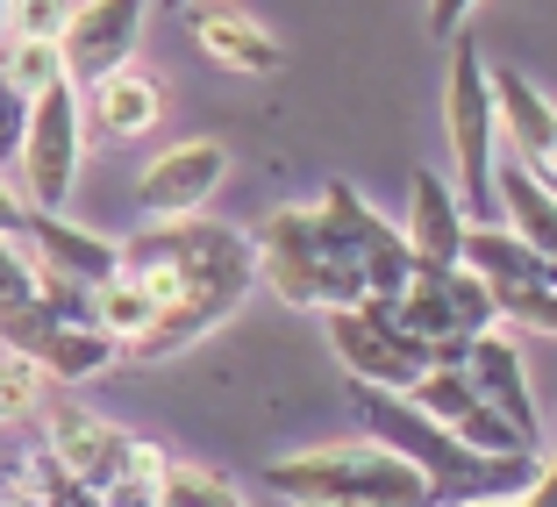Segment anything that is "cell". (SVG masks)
I'll use <instances>...</instances> for the list:
<instances>
[{
  "label": "cell",
  "instance_id": "2",
  "mask_svg": "<svg viewBox=\"0 0 557 507\" xmlns=\"http://www.w3.org/2000/svg\"><path fill=\"white\" fill-rule=\"evenodd\" d=\"M258 486L278 493V500H329V507H414V500H436V486H429L400 450H386L379 436L286 450V458H272L258 472Z\"/></svg>",
  "mask_w": 557,
  "mask_h": 507
},
{
  "label": "cell",
  "instance_id": "9",
  "mask_svg": "<svg viewBox=\"0 0 557 507\" xmlns=\"http://www.w3.org/2000/svg\"><path fill=\"white\" fill-rule=\"evenodd\" d=\"M314 214H322V230L336 236V250L358 264L364 294H400V286L414 279V250H408V236H400V222H386L358 186L336 180L322 200H314Z\"/></svg>",
  "mask_w": 557,
  "mask_h": 507
},
{
  "label": "cell",
  "instance_id": "14",
  "mask_svg": "<svg viewBox=\"0 0 557 507\" xmlns=\"http://www.w3.org/2000/svg\"><path fill=\"white\" fill-rule=\"evenodd\" d=\"M458 364H465V379H472V393L486 400V408H500L529 443L543 436L536 393H529V358H522V344H515L500 322H493V329H472V336H465V358H458Z\"/></svg>",
  "mask_w": 557,
  "mask_h": 507
},
{
  "label": "cell",
  "instance_id": "18",
  "mask_svg": "<svg viewBox=\"0 0 557 507\" xmlns=\"http://www.w3.org/2000/svg\"><path fill=\"white\" fill-rule=\"evenodd\" d=\"M29 258H36V272H65V279H79V286H100V279L122 264V244L115 236H94V230H79V222H65V208H29Z\"/></svg>",
  "mask_w": 557,
  "mask_h": 507
},
{
  "label": "cell",
  "instance_id": "26",
  "mask_svg": "<svg viewBox=\"0 0 557 507\" xmlns=\"http://www.w3.org/2000/svg\"><path fill=\"white\" fill-rule=\"evenodd\" d=\"M36 294V258L29 244H15V236H0V308H15V300Z\"/></svg>",
  "mask_w": 557,
  "mask_h": 507
},
{
  "label": "cell",
  "instance_id": "16",
  "mask_svg": "<svg viewBox=\"0 0 557 507\" xmlns=\"http://www.w3.org/2000/svg\"><path fill=\"white\" fill-rule=\"evenodd\" d=\"M79 94H86V122H94L108 144H144V136H158V122H164V79L144 65V58L100 72V79L79 86Z\"/></svg>",
  "mask_w": 557,
  "mask_h": 507
},
{
  "label": "cell",
  "instance_id": "23",
  "mask_svg": "<svg viewBox=\"0 0 557 507\" xmlns=\"http://www.w3.org/2000/svg\"><path fill=\"white\" fill-rule=\"evenodd\" d=\"M164 458H172V450H164V443H150V436H129V458H122V472L108 479V493H100V500L108 507H129V500H158V472H164Z\"/></svg>",
  "mask_w": 557,
  "mask_h": 507
},
{
  "label": "cell",
  "instance_id": "29",
  "mask_svg": "<svg viewBox=\"0 0 557 507\" xmlns=\"http://www.w3.org/2000/svg\"><path fill=\"white\" fill-rule=\"evenodd\" d=\"M22 230H29V200L0 180V236H22Z\"/></svg>",
  "mask_w": 557,
  "mask_h": 507
},
{
  "label": "cell",
  "instance_id": "12",
  "mask_svg": "<svg viewBox=\"0 0 557 507\" xmlns=\"http://www.w3.org/2000/svg\"><path fill=\"white\" fill-rule=\"evenodd\" d=\"M36 429H44V450L65 465L94 500L108 493V479L129 458V429H115L108 415L79 408V400H44V408H36Z\"/></svg>",
  "mask_w": 557,
  "mask_h": 507
},
{
  "label": "cell",
  "instance_id": "11",
  "mask_svg": "<svg viewBox=\"0 0 557 507\" xmlns=\"http://www.w3.org/2000/svg\"><path fill=\"white\" fill-rule=\"evenodd\" d=\"M230 180V144L214 136H186V144H164L158 158L136 172V208L158 222V214H200Z\"/></svg>",
  "mask_w": 557,
  "mask_h": 507
},
{
  "label": "cell",
  "instance_id": "13",
  "mask_svg": "<svg viewBox=\"0 0 557 507\" xmlns=\"http://www.w3.org/2000/svg\"><path fill=\"white\" fill-rule=\"evenodd\" d=\"M486 94H493V136H500L529 172L550 180V164H557V108H550V94L515 65H486Z\"/></svg>",
  "mask_w": 557,
  "mask_h": 507
},
{
  "label": "cell",
  "instance_id": "1",
  "mask_svg": "<svg viewBox=\"0 0 557 507\" xmlns=\"http://www.w3.org/2000/svg\"><path fill=\"white\" fill-rule=\"evenodd\" d=\"M136 286L150 294V322L136 329L122 358L129 364H164L180 350L208 344L222 322H236V308L258 286V244L230 222L200 214H158L144 236L122 244V264Z\"/></svg>",
  "mask_w": 557,
  "mask_h": 507
},
{
  "label": "cell",
  "instance_id": "22",
  "mask_svg": "<svg viewBox=\"0 0 557 507\" xmlns=\"http://www.w3.org/2000/svg\"><path fill=\"white\" fill-rule=\"evenodd\" d=\"M50 400V379L36 372L22 350H0V429H22L36 422V408Z\"/></svg>",
  "mask_w": 557,
  "mask_h": 507
},
{
  "label": "cell",
  "instance_id": "6",
  "mask_svg": "<svg viewBox=\"0 0 557 507\" xmlns=\"http://www.w3.org/2000/svg\"><path fill=\"white\" fill-rule=\"evenodd\" d=\"M0 350H22L50 386H86V379H108L122 364L115 336L94 314H58L36 294L15 300V308H0Z\"/></svg>",
  "mask_w": 557,
  "mask_h": 507
},
{
  "label": "cell",
  "instance_id": "8",
  "mask_svg": "<svg viewBox=\"0 0 557 507\" xmlns=\"http://www.w3.org/2000/svg\"><path fill=\"white\" fill-rule=\"evenodd\" d=\"M322 322H329V350H336V364H344L358 386H408V379L429 364V344L400 322V308L386 294L322 308Z\"/></svg>",
  "mask_w": 557,
  "mask_h": 507
},
{
  "label": "cell",
  "instance_id": "10",
  "mask_svg": "<svg viewBox=\"0 0 557 507\" xmlns=\"http://www.w3.org/2000/svg\"><path fill=\"white\" fill-rule=\"evenodd\" d=\"M144 29H150V0H72L58 50H65V79L94 86L100 72L144 58Z\"/></svg>",
  "mask_w": 557,
  "mask_h": 507
},
{
  "label": "cell",
  "instance_id": "20",
  "mask_svg": "<svg viewBox=\"0 0 557 507\" xmlns=\"http://www.w3.org/2000/svg\"><path fill=\"white\" fill-rule=\"evenodd\" d=\"M244 486L222 479L214 465H194V458H164L158 472V507H236Z\"/></svg>",
  "mask_w": 557,
  "mask_h": 507
},
{
  "label": "cell",
  "instance_id": "15",
  "mask_svg": "<svg viewBox=\"0 0 557 507\" xmlns=\"http://www.w3.org/2000/svg\"><path fill=\"white\" fill-rule=\"evenodd\" d=\"M186 36H194V50L208 65L236 72V79H272V72L286 65V44H278L250 8H200L194 0V8H186Z\"/></svg>",
  "mask_w": 557,
  "mask_h": 507
},
{
  "label": "cell",
  "instance_id": "25",
  "mask_svg": "<svg viewBox=\"0 0 557 507\" xmlns=\"http://www.w3.org/2000/svg\"><path fill=\"white\" fill-rule=\"evenodd\" d=\"M65 8H72V0H8L0 36H58V29H65Z\"/></svg>",
  "mask_w": 557,
  "mask_h": 507
},
{
  "label": "cell",
  "instance_id": "27",
  "mask_svg": "<svg viewBox=\"0 0 557 507\" xmlns=\"http://www.w3.org/2000/svg\"><path fill=\"white\" fill-rule=\"evenodd\" d=\"M22 122H29V94H22L8 72H0V164L15 158V144H22Z\"/></svg>",
  "mask_w": 557,
  "mask_h": 507
},
{
  "label": "cell",
  "instance_id": "24",
  "mask_svg": "<svg viewBox=\"0 0 557 507\" xmlns=\"http://www.w3.org/2000/svg\"><path fill=\"white\" fill-rule=\"evenodd\" d=\"M443 300H450V314H458L465 336L500 322V314H493V294L479 286V272H465V264H443Z\"/></svg>",
  "mask_w": 557,
  "mask_h": 507
},
{
  "label": "cell",
  "instance_id": "17",
  "mask_svg": "<svg viewBox=\"0 0 557 507\" xmlns=\"http://www.w3.org/2000/svg\"><path fill=\"white\" fill-rule=\"evenodd\" d=\"M465 222H472V208L458 200V186L422 164V172L408 180V222H400V236H408L414 264H422V272H443V264H458V236H465Z\"/></svg>",
  "mask_w": 557,
  "mask_h": 507
},
{
  "label": "cell",
  "instance_id": "7",
  "mask_svg": "<svg viewBox=\"0 0 557 507\" xmlns=\"http://www.w3.org/2000/svg\"><path fill=\"white\" fill-rule=\"evenodd\" d=\"M443 136H450V186H458L465 208H479L493 186V158H500V136H493V94H486V58H479L472 36H450V65H443Z\"/></svg>",
  "mask_w": 557,
  "mask_h": 507
},
{
  "label": "cell",
  "instance_id": "30",
  "mask_svg": "<svg viewBox=\"0 0 557 507\" xmlns=\"http://www.w3.org/2000/svg\"><path fill=\"white\" fill-rule=\"evenodd\" d=\"M164 8H194V0H164Z\"/></svg>",
  "mask_w": 557,
  "mask_h": 507
},
{
  "label": "cell",
  "instance_id": "4",
  "mask_svg": "<svg viewBox=\"0 0 557 507\" xmlns=\"http://www.w3.org/2000/svg\"><path fill=\"white\" fill-rule=\"evenodd\" d=\"M86 94L72 79H50L29 94V122H22V144H15V164H22V186L15 194L29 208H72L79 194V172H86Z\"/></svg>",
  "mask_w": 557,
  "mask_h": 507
},
{
  "label": "cell",
  "instance_id": "28",
  "mask_svg": "<svg viewBox=\"0 0 557 507\" xmlns=\"http://www.w3.org/2000/svg\"><path fill=\"white\" fill-rule=\"evenodd\" d=\"M472 15H479V0H429V36H436V44H450V36H458Z\"/></svg>",
  "mask_w": 557,
  "mask_h": 507
},
{
  "label": "cell",
  "instance_id": "5",
  "mask_svg": "<svg viewBox=\"0 0 557 507\" xmlns=\"http://www.w3.org/2000/svg\"><path fill=\"white\" fill-rule=\"evenodd\" d=\"M458 264L479 272V286L493 294V314H500V322L536 329V336L557 329V264H550V250L522 244V236L500 230V222H465Z\"/></svg>",
  "mask_w": 557,
  "mask_h": 507
},
{
  "label": "cell",
  "instance_id": "3",
  "mask_svg": "<svg viewBox=\"0 0 557 507\" xmlns=\"http://www.w3.org/2000/svg\"><path fill=\"white\" fill-rule=\"evenodd\" d=\"M258 286L278 294L286 308H344V300H364V279L358 264L336 250V236L322 230L314 200H286L258 222Z\"/></svg>",
  "mask_w": 557,
  "mask_h": 507
},
{
  "label": "cell",
  "instance_id": "21",
  "mask_svg": "<svg viewBox=\"0 0 557 507\" xmlns=\"http://www.w3.org/2000/svg\"><path fill=\"white\" fill-rule=\"evenodd\" d=\"M0 72L22 94H36V86L65 79V50H58V36H0Z\"/></svg>",
  "mask_w": 557,
  "mask_h": 507
},
{
  "label": "cell",
  "instance_id": "19",
  "mask_svg": "<svg viewBox=\"0 0 557 507\" xmlns=\"http://www.w3.org/2000/svg\"><path fill=\"white\" fill-rule=\"evenodd\" d=\"M486 200L500 208V230H515L522 244H536V250H550V258H557V194H550L543 172H529L522 158H508V164L493 158Z\"/></svg>",
  "mask_w": 557,
  "mask_h": 507
},
{
  "label": "cell",
  "instance_id": "31",
  "mask_svg": "<svg viewBox=\"0 0 557 507\" xmlns=\"http://www.w3.org/2000/svg\"><path fill=\"white\" fill-rule=\"evenodd\" d=\"M0 15H8V0H0Z\"/></svg>",
  "mask_w": 557,
  "mask_h": 507
}]
</instances>
